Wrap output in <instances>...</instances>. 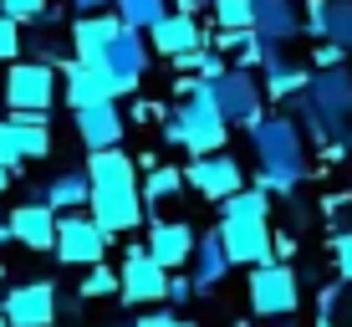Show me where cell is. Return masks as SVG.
Instances as JSON below:
<instances>
[{
  "label": "cell",
  "mask_w": 352,
  "mask_h": 327,
  "mask_svg": "<svg viewBox=\"0 0 352 327\" xmlns=\"http://www.w3.org/2000/svg\"><path fill=\"white\" fill-rule=\"evenodd\" d=\"M250 149H256L261 179L256 189L265 195H296V184L307 179V133L291 113H265L250 128Z\"/></svg>",
  "instance_id": "obj_1"
},
{
  "label": "cell",
  "mask_w": 352,
  "mask_h": 327,
  "mask_svg": "<svg viewBox=\"0 0 352 327\" xmlns=\"http://www.w3.org/2000/svg\"><path fill=\"white\" fill-rule=\"evenodd\" d=\"M164 138L179 143V149H189V159H210V154H225V138H230V123L220 118V107H214V92L194 87L179 107H168L164 118Z\"/></svg>",
  "instance_id": "obj_2"
},
{
  "label": "cell",
  "mask_w": 352,
  "mask_h": 327,
  "mask_svg": "<svg viewBox=\"0 0 352 327\" xmlns=\"http://www.w3.org/2000/svg\"><path fill=\"white\" fill-rule=\"evenodd\" d=\"M245 292H250V312H256V317H271V322L296 317V307H301V282H296V271L281 266V261L256 266Z\"/></svg>",
  "instance_id": "obj_3"
},
{
  "label": "cell",
  "mask_w": 352,
  "mask_h": 327,
  "mask_svg": "<svg viewBox=\"0 0 352 327\" xmlns=\"http://www.w3.org/2000/svg\"><path fill=\"white\" fill-rule=\"evenodd\" d=\"M204 87L214 92V107H220V118L230 128H256L261 118H265V87H261V77L256 72H240V67H230L220 82H204Z\"/></svg>",
  "instance_id": "obj_4"
},
{
  "label": "cell",
  "mask_w": 352,
  "mask_h": 327,
  "mask_svg": "<svg viewBox=\"0 0 352 327\" xmlns=\"http://www.w3.org/2000/svg\"><path fill=\"white\" fill-rule=\"evenodd\" d=\"M62 92V72L52 62H16L6 72V103L10 113H52Z\"/></svg>",
  "instance_id": "obj_5"
},
{
  "label": "cell",
  "mask_w": 352,
  "mask_h": 327,
  "mask_svg": "<svg viewBox=\"0 0 352 327\" xmlns=\"http://www.w3.org/2000/svg\"><path fill=\"white\" fill-rule=\"evenodd\" d=\"M10 327H56V312H62V292H56L52 276H36L26 286H10L6 302H0Z\"/></svg>",
  "instance_id": "obj_6"
},
{
  "label": "cell",
  "mask_w": 352,
  "mask_h": 327,
  "mask_svg": "<svg viewBox=\"0 0 352 327\" xmlns=\"http://www.w3.org/2000/svg\"><path fill=\"white\" fill-rule=\"evenodd\" d=\"M107 230L92 220V215H67L62 225H56V251L52 256L62 261V266H102V256H107Z\"/></svg>",
  "instance_id": "obj_7"
},
{
  "label": "cell",
  "mask_w": 352,
  "mask_h": 327,
  "mask_svg": "<svg viewBox=\"0 0 352 327\" xmlns=\"http://www.w3.org/2000/svg\"><path fill=\"white\" fill-rule=\"evenodd\" d=\"M118 282H123V302H138V307H159L168 297V271L159 261L148 256V246H128L123 251V271H118Z\"/></svg>",
  "instance_id": "obj_8"
},
{
  "label": "cell",
  "mask_w": 352,
  "mask_h": 327,
  "mask_svg": "<svg viewBox=\"0 0 352 327\" xmlns=\"http://www.w3.org/2000/svg\"><path fill=\"white\" fill-rule=\"evenodd\" d=\"M87 215L107 230V235H133V230L143 225V215H148V204H143L138 184H118V189H92Z\"/></svg>",
  "instance_id": "obj_9"
},
{
  "label": "cell",
  "mask_w": 352,
  "mask_h": 327,
  "mask_svg": "<svg viewBox=\"0 0 352 327\" xmlns=\"http://www.w3.org/2000/svg\"><path fill=\"white\" fill-rule=\"evenodd\" d=\"M102 72L113 77L118 98H133V92H138V82H143V72H148V41H143L138 31L123 26L113 41H107V52H102Z\"/></svg>",
  "instance_id": "obj_10"
},
{
  "label": "cell",
  "mask_w": 352,
  "mask_h": 327,
  "mask_svg": "<svg viewBox=\"0 0 352 327\" xmlns=\"http://www.w3.org/2000/svg\"><path fill=\"white\" fill-rule=\"evenodd\" d=\"M220 240H225V256L230 266H271L276 261V235L265 220H220Z\"/></svg>",
  "instance_id": "obj_11"
},
{
  "label": "cell",
  "mask_w": 352,
  "mask_h": 327,
  "mask_svg": "<svg viewBox=\"0 0 352 327\" xmlns=\"http://www.w3.org/2000/svg\"><path fill=\"white\" fill-rule=\"evenodd\" d=\"M184 184L199 189L204 200L225 204L230 195H240L245 189V169H240V159H230V154H210V159H194L184 169Z\"/></svg>",
  "instance_id": "obj_12"
},
{
  "label": "cell",
  "mask_w": 352,
  "mask_h": 327,
  "mask_svg": "<svg viewBox=\"0 0 352 327\" xmlns=\"http://www.w3.org/2000/svg\"><path fill=\"white\" fill-rule=\"evenodd\" d=\"M62 98L72 103V113H87V107L118 103V87L102 67H82V62H62Z\"/></svg>",
  "instance_id": "obj_13"
},
{
  "label": "cell",
  "mask_w": 352,
  "mask_h": 327,
  "mask_svg": "<svg viewBox=\"0 0 352 327\" xmlns=\"http://www.w3.org/2000/svg\"><path fill=\"white\" fill-rule=\"evenodd\" d=\"M143 246H148V256L159 261L168 276H174L179 266H189V261H194V246H199V235H194V225H189V220H153Z\"/></svg>",
  "instance_id": "obj_14"
},
{
  "label": "cell",
  "mask_w": 352,
  "mask_h": 327,
  "mask_svg": "<svg viewBox=\"0 0 352 327\" xmlns=\"http://www.w3.org/2000/svg\"><path fill=\"white\" fill-rule=\"evenodd\" d=\"M123 31V21H118V10H102V16H77L72 21V62H82V67H102V52H107V41Z\"/></svg>",
  "instance_id": "obj_15"
},
{
  "label": "cell",
  "mask_w": 352,
  "mask_h": 327,
  "mask_svg": "<svg viewBox=\"0 0 352 327\" xmlns=\"http://www.w3.org/2000/svg\"><path fill=\"white\" fill-rule=\"evenodd\" d=\"M148 46H153L159 56H168V62H179V56H189V52H199V46H210V36L199 31V21H194V16H179V10H168L159 26L148 31Z\"/></svg>",
  "instance_id": "obj_16"
},
{
  "label": "cell",
  "mask_w": 352,
  "mask_h": 327,
  "mask_svg": "<svg viewBox=\"0 0 352 327\" xmlns=\"http://www.w3.org/2000/svg\"><path fill=\"white\" fill-rule=\"evenodd\" d=\"M56 225L62 220H56L36 195L10 210V235H16V246H26V251H56Z\"/></svg>",
  "instance_id": "obj_17"
},
{
  "label": "cell",
  "mask_w": 352,
  "mask_h": 327,
  "mask_svg": "<svg viewBox=\"0 0 352 327\" xmlns=\"http://www.w3.org/2000/svg\"><path fill=\"white\" fill-rule=\"evenodd\" d=\"M307 31L301 21V0H256V36L271 46H286Z\"/></svg>",
  "instance_id": "obj_18"
},
{
  "label": "cell",
  "mask_w": 352,
  "mask_h": 327,
  "mask_svg": "<svg viewBox=\"0 0 352 327\" xmlns=\"http://www.w3.org/2000/svg\"><path fill=\"white\" fill-rule=\"evenodd\" d=\"M123 128H128V118L118 113V103H102V107H87V113H77V138L87 143V154L118 149V143H123Z\"/></svg>",
  "instance_id": "obj_19"
},
{
  "label": "cell",
  "mask_w": 352,
  "mask_h": 327,
  "mask_svg": "<svg viewBox=\"0 0 352 327\" xmlns=\"http://www.w3.org/2000/svg\"><path fill=\"white\" fill-rule=\"evenodd\" d=\"M36 200H41L56 220H67V215H82V210L92 204V184H87V174H82V169H67V174H56Z\"/></svg>",
  "instance_id": "obj_20"
},
{
  "label": "cell",
  "mask_w": 352,
  "mask_h": 327,
  "mask_svg": "<svg viewBox=\"0 0 352 327\" xmlns=\"http://www.w3.org/2000/svg\"><path fill=\"white\" fill-rule=\"evenodd\" d=\"M225 271H230L225 240H220V230H210V235H199V246H194V261H189L194 292H214V286L225 282Z\"/></svg>",
  "instance_id": "obj_21"
},
{
  "label": "cell",
  "mask_w": 352,
  "mask_h": 327,
  "mask_svg": "<svg viewBox=\"0 0 352 327\" xmlns=\"http://www.w3.org/2000/svg\"><path fill=\"white\" fill-rule=\"evenodd\" d=\"M82 174H87L92 189H118V184H138V164L128 159L123 149H102V154H87V164H82Z\"/></svg>",
  "instance_id": "obj_22"
},
{
  "label": "cell",
  "mask_w": 352,
  "mask_h": 327,
  "mask_svg": "<svg viewBox=\"0 0 352 327\" xmlns=\"http://www.w3.org/2000/svg\"><path fill=\"white\" fill-rule=\"evenodd\" d=\"M265 98L271 103H296L301 92L311 87V67H301V62H286V56H276L271 67H265Z\"/></svg>",
  "instance_id": "obj_23"
},
{
  "label": "cell",
  "mask_w": 352,
  "mask_h": 327,
  "mask_svg": "<svg viewBox=\"0 0 352 327\" xmlns=\"http://www.w3.org/2000/svg\"><path fill=\"white\" fill-rule=\"evenodd\" d=\"M6 123L16 128L21 159H46V154H52V118L46 113H10Z\"/></svg>",
  "instance_id": "obj_24"
},
{
  "label": "cell",
  "mask_w": 352,
  "mask_h": 327,
  "mask_svg": "<svg viewBox=\"0 0 352 327\" xmlns=\"http://www.w3.org/2000/svg\"><path fill=\"white\" fill-rule=\"evenodd\" d=\"M143 204H164V200H174L179 189H184V169H174V164H153L148 174H143Z\"/></svg>",
  "instance_id": "obj_25"
},
{
  "label": "cell",
  "mask_w": 352,
  "mask_h": 327,
  "mask_svg": "<svg viewBox=\"0 0 352 327\" xmlns=\"http://www.w3.org/2000/svg\"><path fill=\"white\" fill-rule=\"evenodd\" d=\"M168 16V0H118V21H123L128 31H153L159 21Z\"/></svg>",
  "instance_id": "obj_26"
},
{
  "label": "cell",
  "mask_w": 352,
  "mask_h": 327,
  "mask_svg": "<svg viewBox=\"0 0 352 327\" xmlns=\"http://www.w3.org/2000/svg\"><path fill=\"white\" fill-rule=\"evenodd\" d=\"M271 215V195L265 189H240L220 204V220H265Z\"/></svg>",
  "instance_id": "obj_27"
},
{
  "label": "cell",
  "mask_w": 352,
  "mask_h": 327,
  "mask_svg": "<svg viewBox=\"0 0 352 327\" xmlns=\"http://www.w3.org/2000/svg\"><path fill=\"white\" fill-rule=\"evenodd\" d=\"M327 41L352 52V0H327Z\"/></svg>",
  "instance_id": "obj_28"
},
{
  "label": "cell",
  "mask_w": 352,
  "mask_h": 327,
  "mask_svg": "<svg viewBox=\"0 0 352 327\" xmlns=\"http://www.w3.org/2000/svg\"><path fill=\"white\" fill-rule=\"evenodd\" d=\"M220 31H256V6L250 0H214Z\"/></svg>",
  "instance_id": "obj_29"
},
{
  "label": "cell",
  "mask_w": 352,
  "mask_h": 327,
  "mask_svg": "<svg viewBox=\"0 0 352 327\" xmlns=\"http://www.w3.org/2000/svg\"><path fill=\"white\" fill-rule=\"evenodd\" d=\"M118 292H123V282H118V271H107V266H92V271L82 276V286H77V297H82V302L118 297Z\"/></svg>",
  "instance_id": "obj_30"
},
{
  "label": "cell",
  "mask_w": 352,
  "mask_h": 327,
  "mask_svg": "<svg viewBox=\"0 0 352 327\" xmlns=\"http://www.w3.org/2000/svg\"><path fill=\"white\" fill-rule=\"evenodd\" d=\"M0 10L21 26V21H46V10H52V6H46V0H0Z\"/></svg>",
  "instance_id": "obj_31"
},
{
  "label": "cell",
  "mask_w": 352,
  "mask_h": 327,
  "mask_svg": "<svg viewBox=\"0 0 352 327\" xmlns=\"http://www.w3.org/2000/svg\"><path fill=\"white\" fill-rule=\"evenodd\" d=\"M16 56H21V26L10 16H0V62L16 67Z\"/></svg>",
  "instance_id": "obj_32"
},
{
  "label": "cell",
  "mask_w": 352,
  "mask_h": 327,
  "mask_svg": "<svg viewBox=\"0 0 352 327\" xmlns=\"http://www.w3.org/2000/svg\"><path fill=\"white\" fill-rule=\"evenodd\" d=\"M26 159H21V143H16V128L0 118V169H21Z\"/></svg>",
  "instance_id": "obj_33"
},
{
  "label": "cell",
  "mask_w": 352,
  "mask_h": 327,
  "mask_svg": "<svg viewBox=\"0 0 352 327\" xmlns=\"http://www.w3.org/2000/svg\"><path fill=\"white\" fill-rule=\"evenodd\" d=\"M332 261H337V276L352 286V230H342V235H332Z\"/></svg>",
  "instance_id": "obj_34"
},
{
  "label": "cell",
  "mask_w": 352,
  "mask_h": 327,
  "mask_svg": "<svg viewBox=\"0 0 352 327\" xmlns=\"http://www.w3.org/2000/svg\"><path fill=\"white\" fill-rule=\"evenodd\" d=\"M301 21H307V36L327 41V0H307V6H301Z\"/></svg>",
  "instance_id": "obj_35"
},
{
  "label": "cell",
  "mask_w": 352,
  "mask_h": 327,
  "mask_svg": "<svg viewBox=\"0 0 352 327\" xmlns=\"http://www.w3.org/2000/svg\"><path fill=\"white\" fill-rule=\"evenodd\" d=\"M342 62H347V52H342V46H332V41H322L317 52H311V67H317V72H337Z\"/></svg>",
  "instance_id": "obj_36"
},
{
  "label": "cell",
  "mask_w": 352,
  "mask_h": 327,
  "mask_svg": "<svg viewBox=\"0 0 352 327\" xmlns=\"http://www.w3.org/2000/svg\"><path fill=\"white\" fill-rule=\"evenodd\" d=\"M133 327H179V317H174L168 307H153V312H143V317L133 322Z\"/></svg>",
  "instance_id": "obj_37"
},
{
  "label": "cell",
  "mask_w": 352,
  "mask_h": 327,
  "mask_svg": "<svg viewBox=\"0 0 352 327\" xmlns=\"http://www.w3.org/2000/svg\"><path fill=\"white\" fill-rule=\"evenodd\" d=\"M153 118H168V107L164 103H148V98L133 103V123H153Z\"/></svg>",
  "instance_id": "obj_38"
},
{
  "label": "cell",
  "mask_w": 352,
  "mask_h": 327,
  "mask_svg": "<svg viewBox=\"0 0 352 327\" xmlns=\"http://www.w3.org/2000/svg\"><path fill=\"white\" fill-rule=\"evenodd\" d=\"M194 297V282H189V276H168V297L164 302H174V307H179V302H189Z\"/></svg>",
  "instance_id": "obj_39"
},
{
  "label": "cell",
  "mask_w": 352,
  "mask_h": 327,
  "mask_svg": "<svg viewBox=\"0 0 352 327\" xmlns=\"http://www.w3.org/2000/svg\"><path fill=\"white\" fill-rule=\"evenodd\" d=\"M107 6H113V0H72V10H77V16H102Z\"/></svg>",
  "instance_id": "obj_40"
},
{
  "label": "cell",
  "mask_w": 352,
  "mask_h": 327,
  "mask_svg": "<svg viewBox=\"0 0 352 327\" xmlns=\"http://www.w3.org/2000/svg\"><path fill=\"white\" fill-rule=\"evenodd\" d=\"M179 16H194V10H214V0H174Z\"/></svg>",
  "instance_id": "obj_41"
},
{
  "label": "cell",
  "mask_w": 352,
  "mask_h": 327,
  "mask_svg": "<svg viewBox=\"0 0 352 327\" xmlns=\"http://www.w3.org/2000/svg\"><path fill=\"white\" fill-rule=\"evenodd\" d=\"M291 251H296V235H276V261L286 266V256H291Z\"/></svg>",
  "instance_id": "obj_42"
},
{
  "label": "cell",
  "mask_w": 352,
  "mask_h": 327,
  "mask_svg": "<svg viewBox=\"0 0 352 327\" xmlns=\"http://www.w3.org/2000/svg\"><path fill=\"white\" fill-rule=\"evenodd\" d=\"M6 184H10V169H0V195H6Z\"/></svg>",
  "instance_id": "obj_43"
},
{
  "label": "cell",
  "mask_w": 352,
  "mask_h": 327,
  "mask_svg": "<svg viewBox=\"0 0 352 327\" xmlns=\"http://www.w3.org/2000/svg\"><path fill=\"white\" fill-rule=\"evenodd\" d=\"M276 327H296V322H291V317H286V322H276Z\"/></svg>",
  "instance_id": "obj_44"
},
{
  "label": "cell",
  "mask_w": 352,
  "mask_h": 327,
  "mask_svg": "<svg viewBox=\"0 0 352 327\" xmlns=\"http://www.w3.org/2000/svg\"><path fill=\"white\" fill-rule=\"evenodd\" d=\"M0 327H10V322H6V312H0Z\"/></svg>",
  "instance_id": "obj_45"
},
{
  "label": "cell",
  "mask_w": 352,
  "mask_h": 327,
  "mask_svg": "<svg viewBox=\"0 0 352 327\" xmlns=\"http://www.w3.org/2000/svg\"><path fill=\"white\" fill-rule=\"evenodd\" d=\"M342 143H347V149H352V133H347V138H342Z\"/></svg>",
  "instance_id": "obj_46"
},
{
  "label": "cell",
  "mask_w": 352,
  "mask_h": 327,
  "mask_svg": "<svg viewBox=\"0 0 352 327\" xmlns=\"http://www.w3.org/2000/svg\"><path fill=\"white\" fill-rule=\"evenodd\" d=\"M179 327H194V322H184V317H179Z\"/></svg>",
  "instance_id": "obj_47"
},
{
  "label": "cell",
  "mask_w": 352,
  "mask_h": 327,
  "mask_svg": "<svg viewBox=\"0 0 352 327\" xmlns=\"http://www.w3.org/2000/svg\"><path fill=\"white\" fill-rule=\"evenodd\" d=\"M102 327H118V322H102Z\"/></svg>",
  "instance_id": "obj_48"
},
{
  "label": "cell",
  "mask_w": 352,
  "mask_h": 327,
  "mask_svg": "<svg viewBox=\"0 0 352 327\" xmlns=\"http://www.w3.org/2000/svg\"><path fill=\"white\" fill-rule=\"evenodd\" d=\"M0 276H6V266H0Z\"/></svg>",
  "instance_id": "obj_49"
},
{
  "label": "cell",
  "mask_w": 352,
  "mask_h": 327,
  "mask_svg": "<svg viewBox=\"0 0 352 327\" xmlns=\"http://www.w3.org/2000/svg\"><path fill=\"white\" fill-rule=\"evenodd\" d=\"M250 6H256V0H250Z\"/></svg>",
  "instance_id": "obj_50"
}]
</instances>
